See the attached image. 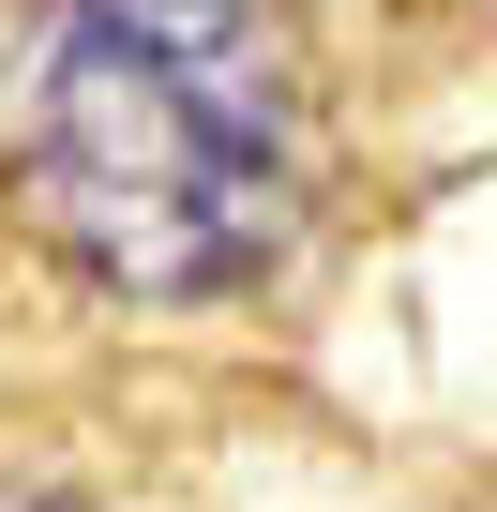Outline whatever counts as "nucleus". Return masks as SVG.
Wrapping results in <instances>:
<instances>
[{
	"mask_svg": "<svg viewBox=\"0 0 497 512\" xmlns=\"http://www.w3.org/2000/svg\"><path fill=\"white\" fill-rule=\"evenodd\" d=\"M16 196L106 302H226L302 226V61L272 0H31Z\"/></svg>",
	"mask_w": 497,
	"mask_h": 512,
	"instance_id": "obj_1",
	"label": "nucleus"
},
{
	"mask_svg": "<svg viewBox=\"0 0 497 512\" xmlns=\"http://www.w3.org/2000/svg\"><path fill=\"white\" fill-rule=\"evenodd\" d=\"M0 512H76V497H46V482H0Z\"/></svg>",
	"mask_w": 497,
	"mask_h": 512,
	"instance_id": "obj_2",
	"label": "nucleus"
}]
</instances>
